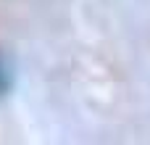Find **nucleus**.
Returning a JSON list of instances; mask_svg holds the SVG:
<instances>
[{
    "label": "nucleus",
    "mask_w": 150,
    "mask_h": 145,
    "mask_svg": "<svg viewBox=\"0 0 150 145\" xmlns=\"http://www.w3.org/2000/svg\"><path fill=\"white\" fill-rule=\"evenodd\" d=\"M8 87V71H5V66H3V61H0V92Z\"/></svg>",
    "instance_id": "nucleus-1"
}]
</instances>
